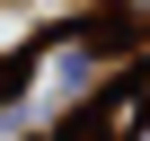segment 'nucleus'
I'll return each mask as SVG.
<instances>
[{"label":"nucleus","mask_w":150,"mask_h":141,"mask_svg":"<svg viewBox=\"0 0 150 141\" xmlns=\"http://www.w3.org/2000/svg\"><path fill=\"white\" fill-rule=\"evenodd\" d=\"M124 9H132V18H150V0H124Z\"/></svg>","instance_id":"obj_1"},{"label":"nucleus","mask_w":150,"mask_h":141,"mask_svg":"<svg viewBox=\"0 0 150 141\" xmlns=\"http://www.w3.org/2000/svg\"><path fill=\"white\" fill-rule=\"evenodd\" d=\"M132 141H150V123H141V132H132Z\"/></svg>","instance_id":"obj_2"},{"label":"nucleus","mask_w":150,"mask_h":141,"mask_svg":"<svg viewBox=\"0 0 150 141\" xmlns=\"http://www.w3.org/2000/svg\"><path fill=\"white\" fill-rule=\"evenodd\" d=\"M141 106H150V88H141Z\"/></svg>","instance_id":"obj_3"}]
</instances>
